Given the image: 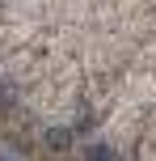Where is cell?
<instances>
[{
	"instance_id": "obj_1",
	"label": "cell",
	"mask_w": 156,
	"mask_h": 161,
	"mask_svg": "<svg viewBox=\"0 0 156 161\" xmlns=\"http://www.w3.org/2000/svg\"><path fill=\"white\" fill-rule=\"evenodd\" d=\"M47 148L51 153H68V148H72V131L68 127H51L47 131Z\"/></svg>"
},
{
	"instance_id": "obj_2",
	"label": "cell",
	"mask_w": 156,
	"mask_h": 161,
	"mask_svg": "<svg viewBox=\"0 0 156 161\" xmlns=\"http://www.w3.org/2000/svg\"><path fill=\"white\" fill-rule=\"evenodd\" d=\"M84 161H114V153H110L106 144H89L84 148Z\"/></svg>"
}]
</instances>
